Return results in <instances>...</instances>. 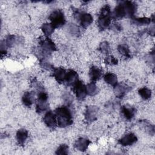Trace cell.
<instances>
[{"instance_id": "cell-14", "label": "cell", "mask_w": 155, "mask_h": 155, "mask_svg": "<svg viewBox=\"0 0 155 155\" xmlns=\"http://www.w3.org/2000/svg\"><path fill=\"white\" fill-rule=\"evenodd\" d=\"M124 17H126V13L122 1L115 7L113 12H111V18L114 19H120Z\"/></svg>"}, {"instance_id": "cell-15", "label": "cell", "mask_w": 155, "mask_h": 155, "mask_svg": "<svg viewBox=\"0 0 155 155\" xmlns=\"http://www.w3.org/2000/svg\"><path fill=\"white\" fill-rule=\"evenodd\" d=\"M67 71L62 67H58L53 69V76L55 80L59 83L65 82Z\"/></svg>"}, {"instance_id": "cell-24", "label": "cell", "mask_w": 155, "mask_h": 155, "mask_svg": "<svg viewBox=\"0 0 155 155\" xmlns=\"http://www.w3.org/2000/svg\"><path fill=\"white\" fill-rule=\"evenodd\" d=\"M85 88H86L87 94L89 96H94L98 92V88L94 82H91L85 86Z\"/></svg>"}, {"instance_id": "cell-32", "label": "cell", "mask_w": 155, "mask_h": 155, "mask_svg": "<svg viewBox=\"0 0 155 155\" xmlns=\"http://www.w3.org/2000/svg\"><path fill=\"white\" fill-rule=\"evenodd\" d=\"M113 28L115 29L116 31H120L122 29V26L119 24H114Z\"/></svg>"}, {"instance_id": "cell-2", "label": "cell", "mask_w": 155, "mask_h": 155, "mask_svg": "<svg viewBox=\"0 0 155 155\" xmlns=\"http://www.w3.org/2000/svg\"><path fill=\"white\" fill-rule=\"evenodd\" d=\"M111 12L108 4L104 5L100 11L97 19V26L101 30L107 29L110 25L111 20Z\"/></svg>"}, {"instance_id": "cell-22", "label": "cell", "mask_w": 155, "mask_h": 155, "mask_svg": "<svg viewBox=\"0 0 155 155\" xmlns=\"http://www.w3.org/2000/svg\"><path fill=\"white\" fill-rule=\"evenodd\" d=\"M131 19V23L137 25H148L151 22V18L147 17L141 18H133Z\"/></svg>"}, {"instance_id": "cell-3", "label": "cell", "mask_w": 155, "mask_h": 155, "mask_svg": "<svg viewBox=\"0 0 155 155\" xmlns=\"http://www.w3.org/2000/svg\"><path fill=\"white\" fill-rule=\"evenodd\" d=\"M39 45L40 48L39 50V56H42V58L41 59H45V56H48L51 53V52L54 51L56 50V45L48 37L41 38V39H39Z\"/></svg>"}, {"instance_id": "cell-9", "label": "cell", "mask_w": 155, "mask_h": 155, "mask_svg": "<svg viewBox=\"0 0 155 155\" xmlns=\"http://www.w3.org/2000/svg\"><path fill=\"white\" fill-rule=\"evenodd\" d=\"M43 119L45 124L50 129H54L58 126L56 114L51 111H47Z\"/></svg>"}, {"instance_id": "cell-26", "label": "cell", "mask_w": 155, "mask_h": 155, "mask_svg": "<svg viewBox=\"0 0 155 155\" xmlns=\"http://www.w3.org/2000/svg\"><path fill=\"white\" fill-rule=\"evenodd\" d=\"M117 50L122 56L125 58H130L131 57L130 50L126 44H120L117 46Z\"/></svg>"}, {"instance_id": "cell-25", "label": "cell", "mask_w": 155, "mask_h": 155, "mask_svg": "<svg viewBox=\"0 0 155 155\" xmlns=\"http://www.w3.org/2000/svg\"><path fill=\"white\" fill-rule=\"evenodd\" d=\"M138 93L142 99L143 100H148L151 97V90L147 87L140 88L138 90Z\"/></svg>"}, {"instance_id": "cell-18", "label": "cell", "mask_w": 155, "mask_h": 155, "mask_svg": "<svg viewBox=\"0 0 155 155\" xmlns=\"http://www.w3.org/2000/svg\"><path fill=\"white\" fill-rule=\"evenodd\" d=\"M102 76V70L94 65L90 67L89 70V77L92 82H95L101 79Z\"/></svg>"}, {"instance_id": "cell-29", "label": "cell", "mask_w": 155, "mask_h": 155, "mask_svg": "<svg viewBox=\"0 0 155 155\" xmlns=\"http://www.w3.org/2000/svg\"><path fill=\"white\" fill-rule=\"evenodd\" d=\"M104 62L107 65H117L118 63V60L114 57L112 55H109L107 56L105 59H104Z\"/></svg>"}, {"instance_id": "cell-10", "label": "cell", "mask_w": 155, "mask_h": 155, "mask_svg": "<svg viewBox=\"0 0 155 155\" xmlns=\"http://www.w3.org/2000/svg\"><path fill=\"white\" fill-rule=\"evenodd\" d=\"M73 87V91L78 100H83L85 98L87 95L85 86L81 81H78Z\"/></svg>"}, {"instance_id": "cell-23", "label": "cell", "mask_w": 155, "mask_h": 155, "mask_svg": "<svg viewBox=\"0 0 155 155\" xmlns=\"http://www.w3.org/2000/svg\"><path fill=\"white\" fill-rule=\"evenodd\" d=\"M41 28L43 33L46 37L50 36L54 32V30L55 29L54 27L51 23H48V22L43 24Z\"/></svg>"}, {"instance_id": "cell-16", "label": "cell", "mask_w": 155, "mask_h": 155, "mask_svg": "<svg viewBox=\"0 0 155 155\" xmlns=\"http://www.w3.org/2000/svg\"><path fill=\"white\" fill-rule=\"evenodd\" d=\"M90 143L91 141L89 139L84 137H79L76 140L74 146L76 150L80 151H85L87 150Z\"/></svg>"}, {"instance_id": "cell-20", "label": "cell", "mask_w": 155, "mask_h": 155, "mask_svg": "<svg viewBox=\"0 0 155 155\" xmlns=\"http://www.w3.org/2000/svg\"><path fill=\"white\" fill-rule=\"evenodd\" d=\"M28 132L25 128H21L18 130L16 134V140L19 145H24L25 140L28 138Z\"/></svg>"}, {"instance_id": "cell-11", "label": "cell", "mask_w": 155, "mask_h": 155, "mask_svg": "<svg viewBox=\"0 0 155 155\" xmlns=\"http://www.w3.org/2000/svg\"><path fill=\"white\" fill-rule=\"evenodd\" d=\"M121 113L125 119L131 120L134 118L136 114V109L131 105L126 104L121 107Z\"/></svg>"}, {"instance_id": "cell-13", "label": "cell", "mask_w": 155, "mask_h": 155, "mask_svg": "<svg viewBox=\"0 0 155 155\" xmlns=\"http://www.w3.org/2000/svg\"><path fill=\"white\" fill-rule=\"evenodd\" d=\"M137 141V136L132 133L127 134L118 140V143L122 146H130Z\"/></svg>"}, {"instance_id": "cell-31", "label": "cell", "mask_w": 155, "mask_h": 155, "mask_svg": "<svg viewBox=\"0 0 155 155\" xmlns=\"http://www.w3.org/2000/svg\"><path fill=\"white\" fill-rule=\"evenodd\" d=\"M64 101L67 104V105H70L71 102H72V96L68 94V93H66L64 95Z\"/></svg>"}, {"instance_id": "cell-7", "label": "cell", "mask_w": 155, "mask_h": 155, "mask_svg": "<svg viewBox=\"0 0 155 155\" xmlns=\"http://www.w3.org/2000/svg\"><path fill=\"white\" fill-rule=\"evenodd\" d=\"M130 90H131V87L125 83H117L114 87V93L118 98L124 97Z\"/></svg>"}, {"instance_id": "cell-8", "label": "cell", "mask_w": 155, "mask_h": 155, "mask_svg": "<svg viewBox=\"0 0 155 155\" xmlns=\"http://www.w3.org/2000/svg\"><path fill=\"white\" fill-rule=\"evenodd\" d=\"M99 108L94 105H90L87 107L84 113L85 119L89 122H93L97 119Z\"/></svg>"}, {"instance_id": "cell-4", "label": "cell", "mask_w": 155, "mask_h": 155, "mask_svg": "<svg viewBox=\"0 0 155 155\" xmlns=\"http://www.w3.org/2000/svg\"><path fill=\"white\" fill-rule=\"evenodd\" d=\"M48 18L51 21L50 23L55 28L61 27L65 24L66 22L64 12L59 9L53 11L50 13Z\"/></svg>"}, {"instance_id": "cell-6", "label": "cell", "mask_w": 155, "mask_h": 155, "mask_svg": "<svg viewBox=\"0 0 155 155\" xmlns=\"http://www.w3.org/2000/svg\"><path fill=\"white\" fill-rule=\"evenodd\" d=\"M48 108V95L44 91H41L38 93V97L36 102V111L38 113H42L45 111Z\"/></svg>"}, {"instance_id": "cell-12", "label": "cell", "mask_w": 155, "mask_h": 155, "mask_svg": "<svg viewBox=\"0 0 155 155\" xmlns=\"http://www.w3.org/2000/svg\"><path fill=\"white\" fill-rule=\"evenodd\" d=\"M126 13V16L131 19L134 17V15L137 10V5L135 2L130 1H122Z\"/></svg>"}, {"instance_id": "cell-1", "label": "cell", "mask_w": 155, "mask_h": 155, "mask_svg": "<svg viewBox=\"0 0 155 155\" xmlns=\"http://www.w3.org/2000/svg\"><path fill=\"white\" fill-rule=\"evenodd\" d=\"M54 113L56 116L58 127L64 128L72 124V113L68 106L64 105L57 108L54 111Z\"/></svg>"}, {"instance_id": "cell-19", "label": "cell", "mask_w": 155, "mask_h": 155, "mask_svg": "<svg viewBox=\"0 0 155 155\" xmlns=\"http://www.w3.org/2000/svg\"><path fill=\"white\" fill-rule=\"evenodd\" d=\"M22 101L25 106L30 107L35 101L34 93L32 91H25L22 95Z\"/></svg>"}, {"instance_id": "cell-5", "label": "cell", "mask_w": 155, "mask_h": 155, "mask_svg": "<svg viewBox=\"0 0 155 155\" xmlns=\"http://www.w3.org/2000/svg\"><path fill=\"white\" fill-rule=\"evenodd\" d=\"M73 13L75 19L79 22L82 27H87L93 21L92 15L88 13L81 12L78 9L73 10Z\"/></svg>"}, {"instance_id": "cell-28", "label": "cell", "mask_w": 155, "mask_h": 155, "mask_svg": "<svg viewBox=\"0 0 155 155\" xmlns=\"http://www.w3.org/2000/svg\"><path fill=\"white\" fill-rule=\"evenodd\" d=\"M55 153L56 154H67L68 153V147L66 144H61L56 150Z\"/></svg>"}, {"instance_id": "cell-21", "label": "cell", "mask_w": 155, "mask_h": 155, "mask_svg": "<svg viewBox=\"0 0 155 155\" xmlns=\"http://www.w3.org/2000/svg\"><path fill=\"white\" fill-rule=\"evenodd\" d=\"M104 79L105 82L113 87H114L118 83L117 76L113 73H106L104 76Z\"/></svg>"}, {"instance_id": "cell-17", "label": "cell", "mask_w": 155, "mask_h": 155, "mask_svg": "<svg viewBox=\"0 0 155 155\" xmlns=\"http://www.w3.org/2000/svg\"><path fill=\"white\" fill-rule=\"evenodd\" d=\"M78 81V74L76 71L73 70L67 71L65 82L68 86H73Z\"/></svg>"}, {"instance_id": "cell-30", "label": "cell", "mask_w": 155, "mask_h": 155, "mask_svg": "<svg viewBox=\"0 0 155 155\" xmlns=\"http://www.w3.org/2000/svg\"><path fill=\"white\" fill-rule=\"evenodd\" d=\"M40 65L42 68L46 70H50L53 68V65L45 59L40 60Z\"/></svg>"}, {"instance_id": "cell-27", "label": "cell", "mask_w": 155, "mask_h": 155, "mask_svg": "<svg viewBox=\"0 0 155 155\" xmlns=\"http://www.w3.org/2000/svg\"><path fill=\"white\" fill-rule=\"evenodd\" d=\"M99 50L103 54H108L110 52V46L108 42L104 41L99 46Z\"/></svg>"}]
</instances>
